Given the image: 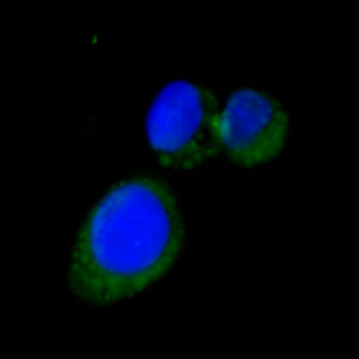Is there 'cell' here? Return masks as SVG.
Masks as SVG:
<instances>
[{"instance_id": "obj_1", "label": "cell", "mask_w": 359, "mask_h": 359, "mask_svg": "<svg viewBox=\"0 0 359 359\" xmlns=\"http://www.w3.org/2000/svg\"><path fill=\"white\" fill-rule=\"evenodd\" d=\"M184 244L170 187L151 175L125 178L88 210L73 241L66 282L83 302L112 304L164 278Z\"/></svg>"}, {"instance_id": "obj_2", "label": "cell", "mask_w": 359, "mask_h": 359, "mask_svg": "<svg viewBox=\"0 0 359 359\" xmlns=\"http://www.w3.org/2000/svg\"><path fill=\"white\" fill-rule=\"evenodd\" d=\"M215 123L213 93L189 80H174L154 97L146 118V135L161 164L192 170L213 151Z\"/></svg>"}, {"instance_id": "obj_3", "label": "cell", "mask_w": 359, "mask_h": 359, "mask_svg": "<svg viewBox=\"0 0 359 359\" xmlns=\"http://www.w3.org/2000/svg\"><path fill=\"white\" fill-rule=\"evenodd\" d=\"M289 133V116L268 93L243 87L231 93L216 115V142L243 167H254L278 157Z\"/></svg>"}]
</instances>
